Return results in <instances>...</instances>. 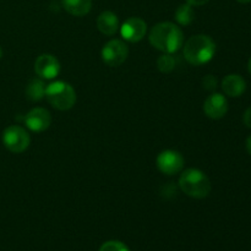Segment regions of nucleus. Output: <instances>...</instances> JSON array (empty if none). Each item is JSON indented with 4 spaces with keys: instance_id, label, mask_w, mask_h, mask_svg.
I'll return each mask as SVG.
<instances>
[{
    "instance_id": "22",
    "label": "nucleus",
    "mask_w": 251,
    "mask_h": 251,
    "mask_svg": "<svg viewBox=\"0 0 251 251\" xmlns=\"http://www.w3.org/2000/svg\"><path fill=\"white\" fill-rule=\"evenodd\" d=\"M245 146H247V151L251 154V135L247 139V142H245Z\"/></svg>"
},
{
    "instance_id": "3",
    "label": "nucleus",
    "mask_w": 251,
    "mask_h": 251,
    "mask_svg": "<svg viewBox=\"0 0 251 251\" xmlns=\"http://www.w3.org/2000/svg\"><path fill=\"white\" fill-rule=\"evenodd\" d=\"M179 188L185 195L193 199H205L211 193V181L200 169L189 168L179 178Z\"/></svg>"
},
{
    "instance_id": "10",
    "label": "nucleus",
    "mask_w": 251,
    "mask_h": 251,
    "mask_svg": "<svg viewBox=\"0 0 251 251\" xmlns=\"http://www.w3.org/2000/svg\"><path fill=\"white\" fill-rule=\"evenodd\" d=\"M25 124L31 131L43 132L50 126V113L44 108H33L25 117Z\"/></svg>"
},
{
    "instance_id": "13",
    "label": "nucleus",
    "mask_w": 251,
    "mask_h": 251,
    "mask_svg": "<svg viewBox=\"0 0 251 251\" xmlns=\"http://www.w3.org/2000/svg\"><path fill=\"white\" fill-rule=\"evenodd\" d=\"M97 28L105 36H114L119 29V20L112 11H103L97 17Z\"/></svg>"
},
{
    "instance_id": "19",
    "label": "nucleus",
    "mask_w": 251,
    "mask_h": 251,
    "mask_svg": "<svg viewBox=\"0 0 251 251\" xmlns=\"http://www.w3.org/2000/svg\"><path fill=\"white\" fill-rule=\"evenodd\" d=\"M202 85L208 91L216 90V87H217V78L213 75H206L202 80Z\"/></svg>"
},
{
    "instance_id": "15",
    "label": "nucleus",
    "mask_w": 251,
    "mask_h": 251,
    "mask_svg": "<svg viewBox=\"0 0 251 251\" xmlns=\"http://www.w3.org/2000/svg\"><path fill=\"white\" fill-rule=\"evenodd\" d=\"M26 97L32 102H38L46 97V83L39 78L29 81L26 87Z\"/></svg>"
},
{
    "instance_id": "16",
    "label": "nucleus",
    "mask_w": 251,
    "mask_h": 251,
    "mask_svg": "<svg viewBox=\"0 0 251 251\" xmlns=\"http://www.w3.org/2000/svg\"><path fill=\"white\" fill-rule=\"evenodd\" d=\"M195 19V12L190 4H181L176 11V20L180 26H188Z\"/></svg>"
},
{
    "instance_id": "23",
    "label": "nucleus",
    "mask_w": 251,
    "mask_h": 251,
    "mask_svg": "<svg viewBox=\"0 0 251 251\" xmlns=\"http://www.w3.org/2000/svg\"><path fill=\"white\" fill-rule=\"evenodd\" d=\"M237 1L242 2V4H249V2H251V0H237Z\"/></svg>"
},
{
    "instance_id": "8",
    "label": "nucleus",
    "mask_w": 251,
    "mask_h": 251,
    "mask_svg": "<svg viewBox=\"0 0 251 251\" xmlns=\"http://www.w3.org/2000/svg\"><path fill=\"white\" fill-rule=\"evenodd\" d=\"M147 25L140 17H130L120 27V33L125 41L137 43L146 36Z\"/></svg>"
},
{
    "instance_id": "12",
    "label": "nucleus",
    "mask_w": 251,
    "mask_h": 251,
    "mask_svg": "<svg viewBox=\"0 0 251 251\" xmlns=\"http://www.w3.org/2000/svg\"><path fill=\"white\" fill-rule=\"evenodd\" d=\"M222 90L228 97H240L247 90V82L239 74H229L223 78Z\"/></svg>"
},
{
    "instance_id": "6",
    "label": "nucleus",
    "mask_w": 251,
    "mask_h": 251,
    "mask_svg": "<svg viewBox=\"0 0 251 251\" xmlns=\"http://www.w3.org/2000/svg\"><path fill=\"white\" fill-rule=\"evenodd\" d=\"M102 60L105 65L110 68L120 66L129 56V48L126 43L120 39H112L104 44L102 49Z\"/></svg>"
},
{
    "instance_id": "1",
    "label": "nucleus",
    "mask_w": 251,
    "mask_h": 251,
    "mask_svg": "<svg viewBox=\"0 0 251 251\" xmlns=\"http://www.w3.org/2000/svg\"><path fill=\"white\" fill-rule=\"evenodd\" d=\"M150 43L166 54L178 51L183 47L184 33L176 25L172 22H159L150 32Z\"/></svg>"
},
{
    "instance_id": "25",
    "label": "nucleus",
    "mask_w": 251,
    "mask_h": 251,
    "mask_svg": "<svg viewBox=\"0 0 251 251\" xmlns=\"http://www.w3.org/2000/svg\"><path fill=\"white\" fill-rule=\"evenodd\" d=\"M1 56H2V50H1V48H0V59H1Z\"/></svg>"
},
{
    "instance_id": "14",
    "label": "nucleus",
    "mask_w": 251,
    "mask_h": 251,
    "mask_svg": "<svg viewBox=\"0 0 251 251\" xmlns=\"http://www.w3.org/2000/svg\"><path fill=\"white\" fill-rule=\"evenodd\" d=\"M63 7L73 16H85L91 11L92 0H63Z\"/></svg>"
},
{
    "instance_id": "21",
    "label": "nucleus",
    "mask_w": 251,
    "mask_h": 251,
    "mask_svg": "<svg viewBox=\"0 0 251 251\" xmlns=\"http://www.w3.org/2000/svg\"><path fill=\"white\" fill-rule=\"evenodd\" d=\"M210 0H186L188 4H190L191 6H202V5L207 4Z\"/></svg>"
},
{
    "instance_id": "24",
    "label": "nucleus",
    "mask_w": 251,
    "mask_h": 251,
    "mask_svg": "<svg viewBox=\"0 0 251 251\" xmlns=\"http://www.w3.org/2000/svg\"><path fill=\"white\" fill-rule=\"evenodd\" d=\"M248 70H249V73L251 74V58L249 59V63H248Z\"/></svg>"
},
{
    "instance_id": "20",
    "label": "nucleus",
    "mask_w": 251,
    "mask_h": 251,
    "mask_svg": "<svg viewBox=\"0 0 251 251\" xmlns=\"http://www.w3.org/2000/svg\"><path fill=\"white\" fill-rule=\"evenodd\" d=\"M243 120H244V124L247 125V127L251 129V107H249L247 110H245Z\"/></svg>"
},
{
    "instance_id": "7",
    "label": "nucleus",
    "mask_w": 251,
    "mask_h": 251,
    "mask_svg": "<svg viewBox=\"0 0 251 251\" xmlns=\"http://www.w3.org/2000/svg\"><path fill=\"white\" fill-rule=\"evenodd\" d=\"M157 168L161 173L167 176H174L184 168V158L181 153L174 150L162 151L157 157Z\"/></svg>"
},
{
    "instance_id": "11",
    "label": "nucleus",
    "mask_w": 251,
    "mask_h": 251,
    "mask_svg": "<svg viewBox=\"0 0 251 251\" xmlns=\"http://www.w3.org/2000/svg\"><path fill=\"white\" fill-rule=\"evenodd\" d=\"M203 112L210 119H222L228 112V100L221 93H212L203 103Z\"/></svg>"
},
{
    "instance_id": "9",
    "label": "nucleus",
    "mask_w": 251,
    "mask_h": 251,
    "mask_svg": "<svg viewBox=\"0 0 251 251\" xmlns=\"http://www.w3.org/2000/svg\"><path fill=\"white\" fill-rule=\"evenodd\" d=\"M34 71L41 78L51 80L60 73V63L51 54H42L34 63Z\"/></svg>"
},
{
    "instance_id": "17",
    "label": "nucleus",
    "mask_w": 251,
    "mask_h": 251,
    "mask_svg": "<svg viewBox=\"0 0 251 251\" xmlns=\"http://www.w3.org/2000/svg\"><path fill=\"white\" fill-rule=\"evenodd\" d=\"M157 68H158V70L161 71V73H172V71L174 70V68H176V59H174V56H172L171 54L164 53L163 55H161L157 59Z\"/></svg>"
},
{
    "instance_id": "2",
    "label": "nucleus",
    "mask_w": 251,
    "mask_h": 251,
    "mask_svg": "<svg viewBox=\"0 0 251 251\" xmlns=\"http://www.w3.org/2000/svg\"><path fill=\"white\" fill-rule=\"evenodd\" d=\"M216 43L206 34L190 37L184 44V58L194 66L208 63L215 56Z\"/></svg>"
},
{
    "instance_id": "5",
    "label": "nucleus",
    "mask_w": 251,
    "mask_h": 251,
    "mask_svg": "<svg viewBox=\"0 0 251 251\" xmlns=\"http://www.w3.org/2000/svg\"><path fill=\"white\" fill-rule=\"evenodd\" d=\"M31 142L28 132L19 125H11L2 132V144L12 153H22Z\"/></svg>"
},
{
    "instance_id": "18",
    "label": "nucleus",
    "mask_w": 251,
    "mask_h": 251,
    "mask_svg": "<svg viewBox=\"0 0 251 251\" xmlns=\"http://www.w3.org/2000/svg\"><path fill=\"white\" fill-rule=\"evenodd\" d=\"M100 251H130L125 244L118 240H109L100 247Z\"/></svg>"
},
{
    "instance_id": "4",
    "label": "nucleus",
    "mask_w": 251,
    "mask_h": 251,
    "mask_svg": "<svg viewBox=\"0 0 251 251\" xmlns=\"http://www.w3.org/2000/svg\"><path fill=\"white\" fill-rule=\"evenodd\" d=\"M46 98L55 109L69 110L75 105L76 92L70 83L65 81H55L46 87Z\"/></svg>"
}]
</instances>
